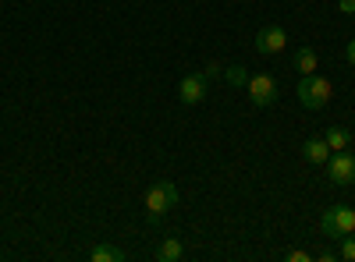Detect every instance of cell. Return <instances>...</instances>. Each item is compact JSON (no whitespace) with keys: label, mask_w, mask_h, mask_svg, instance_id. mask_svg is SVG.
Listing matches in <instances>:
<instances>
[{"label":"cell","mask_w":355,"mask_h":262,"mask_svg":"<svg viewBox=\"0 0 355 262\" xmlns=\"http://www.w3.org/2000/svg\"><path fill=\"white\" fill-rule=\"evenodd\" d=\"M323 167H327V181H331V185H338V188L355 185V156H352L348 149L331 153V160L323 163Z\"/></svg>","instance_id":"4"},{"label":"cell","mask_w":355,"mask_h":262,"mask_svg":"<svg viewBox=\"0 0 355 262\" xmlns=\"http://www.w3.org/2000/svg\"><path fill=\"white\" fill-rule=\"evenodd\" d=\"M249 100H252V106H274L277 103V82H274V75H249Z\"/></svg>","instance_id":"5"},{"label":"cell","mask_w":355,"mask_h":262,"mask_svg":"<svg viewBox=\"0 0 355 262\" xmlns=\"http://www.w3.org/2000/svg\"><path fill=\"white\" fill-rule=\"evenodd\" d=\"M89 259H93V262H121L125 252H121V248H114V245H96L93 252H89Z\"/></svg>","instance_id":"12"},{"label":"cell","mask_w":355,"mask_h":262,"mask_svg":"<svg viewBox=\"0 0 355 262\" xmlns=\"http://www.w3.org/2000/svg\"><path fill=\"white\" fill-rule=\"evenodd\" d=\"M174 206H178V185L174 181L150 185V191H146V216H150V223H157L160 216H167Z\"/></svg>","instance_id":"2"},{"label":"cell","mask_w":355,"mask_h":262,"mask_svg":"<svg viewBox=\"0 0 355 262\" xmlns=\"http://www.w3.org/2000/svg\"><path fill=\"white\" fill-rule=\"evenodd\" d=\"M284 46H288V32H284L281 25H263L259 32H256V53L270 57V53H281Z\"/></svg>","instance_id":"7"},{"label":"cell","mask_w":355,"mask_h":262,"mask_svg":"<svg viewBox=\"0 0 355 262\" xmlns=\"http://www.w3.org/2000/svg\"><path fill=\"white\" fill-rule=\"evenodd\" d=\"M202 75H206V78H217V75H224V68H220V64H206Z\"/></svg>","instance_id":"16"},{"label":"cell","mask_w":355,"mask_h":262,"mask_svg":"<svg viewBox=\"0 0 355 262\" xmlns=\"http://www.w3.org/2000/svg\"><path fill=\"white\" fill-rule=\"evenodd\" d=\"M320 230L327 238H345V234H355V209L352 206H331V209H323L320 216Z\"/></svg>","instance_id":"3"},{"label":"cell","mask_w":355,"mask_h":262,"mask_svg":"<svg viewBox=\"0 0 355 262\" xmlns=\"http://www.w3.org/2000/svg\"><path fill=\"white\" fill-rule=\"evenodd\" d=\"M224 82L234 85V89L249 85V71H245V64H231V68H224Z\"/></svg>","instance_id":"13"},{"label":"cell","mask_w":355,"mask_h":262,"mask_svg":"<svg viewBox=\"0 0 355 262\" xmlns=\"http://www.w3.org/2000/svg\"><path fill=\"white\" fill-rule=\"evenodd\" d=\"M338 8H341L345 15H355V0H338Z\"/></svg>","instance_id":"17"},{"label":"cell","mask_w":355,"mask_h":262,"mask_svg":"<svg viewBox=\"0 0 355 262\" xmlns=\"http://www.w3.org/2000/svg\"><path fill=\"white\" fill-rule=\"evenodd\" d=\"M295 96H299V103L306 110H323V106L331 103V96H334V85H331V78H323L320 71L316 75H302Z\"/></svg>","instance_id":"1"},{"label":"cell","mask_w":355,"mask_h":262,"mask_svg":"<svg viewBox=\"0 0 355 262\" xmlns=\"http://www.w3.org/2000/svg\"><path fill=\"white\" fill-rule=\"evenodd\" d=\"M316 68H320V57H316L313 46H299V50H295V71H299V75H316Z\"/></svg>","instance_id":"9"},{"label":"cell","mask_w":355,"mask_h":262,"mask_svg":"<svg viewBox=\"0 0 355 262\" xmlns=\"http://www.w3.org/2000/svg\"><path fill=\"white\" fill-rule=\"evenodd\" d=\"M302 156H306V163H313V167H320V163H327L331 160V145H327V138H306L302 142Z\"/></svg>","instance_id":"8"},{"label":"cell","mask_w":355,"mask_h":262,"mask_svg":"<svg viewBox=\"0 0 355 262\" xmlns=\"http://www.w3.org/2000/svg\"><path fill=\"white\" fill-rule=\"evenodd\" d=\"M345 57H348V64L355 68V39H348V50H345Z\"/></svg>","instance_id":"18"},{"label":"cell","mask_w":355,"mask_h":262,"mask_svg":"<svg viewBox=\"0 0 355 262\" xmlns=\"http://www.w3.org/2000/svg\"><path fill=\"white\" fill-rule=\"evenodd\" d=\"M323 138H327L331 153H341V149H352V131L341 128V124H331L327 131H323Z\"/></svg>","instance_id":"10"},{"label":"cell","mask_w":355,"mask_h":262,"mask_svg":"<svg viewBox=\"0 0 355 262\" xmlns=\"http://www.w3.org/2000/svg\"><path fill=\"white\" fill-rule=\"evenodd\" d=\"M338 255H341L345 262H355V238H352V234L341 238V252H338Z\"/></svg>","instance_id":"14"},{"label":"cell","mask_w":355,"mask_h":262,"mask_svg":"<svg viewBox=\"0 0 355 262\" xmlns=\"http://www.w3.org/2000/svg\"><path fill=\"white\" fill-rule=\"evenodd\" d=\"M182 255H185V245L178 241V238H164L160 248H157V259H160V262H178Z\"/></svg>","instance_id":"11"},{"label":"cell","mask_w":355,"mask_h":262,"mask_svg":"<svg viewBox=\"0 0 355 262\" xmlns=\"http://www.w3.org/2000/svg\"><path fill=\"white\" fill-rule=\"evenodd\" d=\"M206 89H210V78H206L202 71H192L182 78V85H178V100H182L185 106H196L206 100Z\"/></svg>","instance_id":"6"},{"label":"cell","mask_w":355,"mask_h":262,"mask_svg":"<svg viewBox=\"0 0 355 262\" xmlns=\"http://www.w3.org/2000/svg\"><path fill=\"white\" fill-rule=\"evenodd\" d=\"M284 259H288V262H313V255H309V252H299V248L284 252Z\"/></svg>","instance_id":"15"}]
</instances>
